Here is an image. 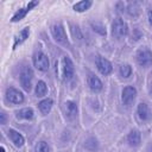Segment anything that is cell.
Segmentation results:
<instances>
[{
  "mask_svg": "<svg viewBox=\"0 0 152 152\" xmlns=\"http://www.w3.org/2000/svg\"><path fill=\"white\" fill-rule=\"evenodd\" d=\"M112 32H113V36L115 38H122V37H125L128 33V26H127V24L122 19L116 18L113 21Z\"/></svg>",
  "mask_w": 152,
  "mask_h": 152,
  "instance_id": "cell-1",
  "label": "cell"
},
{
  "mask_svg": "<svg viewBox=\"0 0 152 152\" xmlns=\"http://www.w3.org/2000/svg\"><path fill=\"white\" fill-rule=\"evenodd\" d=\"M137 61L141 66H150L152 64V51L146 48L140 49L137 52Z\"/></svg>",
  "mask_w": 152,
  "mask_h": 152,
  "instance_id": "cell-2",
  "label": "cell"
},
{
  "mask_svg": "<svg viewBox=\"0 0 152 152\" xmlns=\"http://www.w3.org/2000/svg\"><path fill=\"white\" fill-rule=\"evenodd\" d=\"M33 64L40 71H46L49 69V59L45 53L38 51L33 56Z\"/></svg>",
  "mask_w": 152,
  "mask_h": 152,
  "instance_id": "cell-3",
  "label": "cell"
},
{
  "mask_svg": "<svg viewBox=\"0 0 152 152\" xmlns=\"http://www.w3.org/2000/svg\"><path fill=\"white\" fill-rule=\"evenodd\" d=\"M32 77H33L32 70L28 66H25L21 70V72H20V83H21L23 88L26 91H30L31 90V81H32Z\"/></svg>",
  "mask_w": 152,
  "mask_h": 152,
  "instance_id": "cell-4",
  "label": "cell"
},
{
  "mask_svg": "<svg viewBox=\"0 0 152 152\" xmlns=\"http://www.w3.org/2000/svg\"><path fill=\"white\" fill-rule=\"evenodd\" d=\"M135 95H137V89L134 87H131V86L125 87L122 90V94H121V100H122L124 104L129 106L134 101Z\"/></svg>",
  "mask_w": 152,
  "mask_h": 152,
  "instance_id": "cell-5",
  "label": "cell"
},
{
  "mask_svg": "<svg viewBox=\"0 0 152 152\" xmlns=\"http://www.w3.org/2000/svg\"><path fill=\"white\" fill-rule=\"evenodd\" d=\"M96 66H97V69H99V71L102 74V75H109L110 72H112V70H113V66H112V64H110V62L108 61V59H106V58H103V57H97V59H96Z\"/></svg>",
  "mask_w": 152,
  "mask_h": 152,
  "instance_id": "cell-6",
  "label": "cell"
},
{
  "mask_svg": "<svg viewBox=\"0 0 152 152\" xmlns=\"http://www.w3.org/2000/svg\"><path fill=\"white\" fill-rule=\"evenodd\" d=\"M6 99H7V101H10L11 103L18 104V103H21V102L24 101V95H23L19 90H17V89H14V88H8V89L6 90Z\"/></svg>",
  "mask_w": 152,
  "mask_h": 152,
  "instance_id": "cell-7",
  "label": "cell"
},
{
  "mask_svg": "<svg viewBox=\"0 0 152 152\" xmlns=\"http://www.w3.org/2000/svg\"><path fill=\"white\" fill-rule=\"evenodd\" d=\"M62 70H63V78L64 80H70L74 75V64L69 57H64L62 61Z\"/></svg>",
  "mask_w": 152,
  "mask_h": 152,
  "instance_id": "cell-8",
  "label": "cell"
},
{
  "mask_svg": "<svg viewBox=\"0 0 152 152\" xmlns=\"http://www.w3.org/2000/svg\"><path fill=\"white\" fill-rule=\"evenodd\" d=\"M51 33L53 36V38L59 42V43H65L66 42V34H65V31L63 28V26L61 24H56L51 27Z\"/></svg>",
  "mask_w": 152,
  "mask_h": 152,
  "instance_id": "cell-9",
  "label": "cell"
},
{
  "mask_svg": "<svg viewBox=\"0 0 152 152\" xmlns=\"http://www.w3.org/2000/svg\"><path fill=\"white\" fill-rule=\"evenodd\" d=\"M38 5V1H32V2H30L25 8H20L19 11H17L15 12V14L12 17V21H18V20H21L26 14H27V12H30L34 6H37Z\"/></svg>",
  "mask_w": 152,
  "mask_h": 152,
  "instance_id": "cell-10",
  "label": "cell"
},
{
  "mask_svg": "<svg viewBox=\"0 0 152 152\" xmlns=\"http://www.w3.org/2000/svg\"><path fill=\"white\" fill-rule=\"evenodd\" d=\"M137 114H138V118L141 120V121H147L150 120L151 118V112L147 107L146 103H140L137 108Z\"/></svg>",
  "mask_w": 152,
  "mask_h": 152,
  "instance_id": "cell-11",
  "label": "cell"
},
{
  "mask_svg": "<svg viewBox=\"0 0 152 152\" xmlns=\"http://www.w3.org/2000/svg\"><path fill=\"white\" fill-rule=\"evenodd\" d=\"M8 137H10V139L12 140V142H13L17 147H21V146L24 145V142H25L24 137H23L19 132H17V131H14V129H8Z\"/></svg>",
  "mask_w": 152,
  "mask_h": 152,
  "instance_id": "cell-12",
  "label": "cell"
},
{
  "mask_svg": "<svg viewBox=\"0 0 152 152\" xmlns=\"http://www.w3.org/2000/svg\"><path fill=\"white\" fill-rule=\"evenodd\" d=\"M64 110H65V115L69 119H74L77 114V106L74 101H66L64 103Z\"/></svg>",
  "mask_w": 152,
  "mask_h": 152,
  "instance_id": "cell-13",
  "label": "cell"
},
{
  "mask_svg": "<svg viewBox=\"0 0 152 152\" xmlns=\"http://www.w3.org/2000/svg\"><path fill=\"white\" fill-rule=\"evenodd\" d=\"M88 84H89L90 89L93 91H95V93L96 91H100L102 89V82L95 75H89V77H88Z\"/></svg>",
  "mask_w": 152,
  "mask_h": 152,
  "instance_id": "cell-14",
  "label": "cell"
},
{
  "mask_svg": "<svg viewBox=\"0 0 152 152\" xmlns=\"http://www.w3.org/2000/svg\"><path fill=\"white\" fill-rule=\"evenodd\" d=\"M127 141L131 146L135 147V146H139L140 145V133L137 131V129H133L129 132L128 137H127Z\"/></svg>",
  "mask_w": 152,
  "mask_h": 152,
  "instance_id": "cell-15",
  "label": "cell"
},
{
  "mask_svg": "<svg viewBox=\"0 0 152 152\" xmlns=\"http://www.w3.org/2000/svg\"><path fill=\"white\" fill-rule=\"evenodd\" d=\"M28 34H30V28L28 27H25L24 30H21L19 32V34L15 37L14 39V44H13V49H15L19 44H21L23 42L26 40V38H28Z\"/></svg>",
  "mask_w": 152,
  "mask_h": 152,
  "instance_id": "cell-16",
  "label": "cell"
},
{
  "mask_svg": "<svg viewBox=\"0 0 152 152\" xmlns=\"http://www.w3.org/2000/svg\"><path fill=\"white\" fill-rule=\"evenodd\" d=\"M53 104V101L51 99H45V100H42L39 103H38V108L39 110L43 113V114H48L50 110H51V107Z\"/></svg>",
  "mask_w": 152,
  "mask_h": 152,
  "instance_id": "cell-17",
  "label": "cell"
},
{
  "mask_svg": "<svg viewBox=\"0 0 152 152\" xmlns=\"http://www.w3.org/2000/svg\"><path fill=\"white\" fill-rule=\"evenodd\" d=\"M84 147H86L88 151L94 152V151H97V150H99V142H97V140H96L95 138L90 137V138H88V139L86 140Z\"/></svg>",
  "mask_w": 152,
  "mask_h": 152,
  "instance_id": "cell-18",
  "label": "cell"
},
{
  "mask_svg": "<svg viewBox=\"0 0 152 152\" xmlns=\"http://www.w3.org/2000/svg\"><path fill=\"white\" fill-rule=\"evenodd\" d=\"M17 118L18 119H26L31 120L33 118V110L31 108H23L19 112H17Z\"/></svg>",
  "mask_w": 152,
  "mask_h": 152,
  "instance_id": "cell-19",
  "label": "cell"
},
{
  "mask_svg": "<svg viewBox=\"0 0 152 152\" xmlns=\"http://www.w3.org/2000/svg\"><path fill=\"white\" fill-rule=\"evenodd\" d=\"M90 6H91V1H89V0H83V1H80V2L75 4V5H74V10L77 11V12H84V11H87Z\"/></svg>",
  "mask_w": 152,
  "mask_h": 152,
  "instance_id": "cell-20",
  "label": "cell"
},
{
  "mask_svg": "<svg viewBox=\"0 0 152 152\" xmlns=\"http://www.w3.org/2000/svg\"><path fill=\"white\" fill-rule=\"evenodd\" d=\"M140 12V7L138 2H129L127 6V13L132 17H137Z\"/></svg>",
  "mask_w": 152,
  "mask_h": 152,
  "instance_id": "cell-21",
  "label": "cell"
},
{
  "mask_svg": "<svg viewBox=\"0 0 152 152\" xmlns=\"http://www.w3.org/2000/svg\"><path fill=\"white\" fill-rule=\"evenodd\" d=\"M48 91V87L44 81H39L36 86V95L37 96H44Z\"/></svg>",
  "mask_w": 152,
  "mask_h": 152,
  "instance_id": "cell-22",
  "label": "cell"
},
{
  "mask_svg": "<svg viewBox=\"0 0 152 152\" xmlns=\"http://www.w3.org/2000/svg\"><path fill=\"white\" fill-rule=\"evenodd\" d=\"M131 74H132V68H131V65H128V64H125V65H121L120 66V75L122 76V77H128V76H131Z\"/></svg>",
  "mask_w": 152,
  "mask_h": 152,
  "instance_id": "cell-23",
  "label": "cell"
},
{
  "mask_svg": "<svg viewBox=\"0 0 152 152\" xmlns=\"http://www.w3.org/2000/svg\"><path fill=\"white\" fill-rule=\"evenodd\" d=\"M49 151H50L49 145L45 141H39L36 146V152H49Z\"/></svg>",
  "mask_w": 152,
  "mask_h": 152,
  "instance_id": "cell-24",
  "label": "cell"
},
{
  "mask_svg": "<svg viewBox=\"0 0 152 152\" xmlns=\"http://www.w3.org/2000/svg\"><path fill=\"white\" fill-rule=\"evenodd\" d=\"M91 26H93L94 31L99 32L100 34H106V28H104L103 25H101V24H99V23H91Z\"/></svg>",
  "mask_w": 152,
  "mask_h": 152,
  "instance_id": "cell-25",
  "label": "cell"
},
{
  "mask_svg": "<svg viewBox=\"0 0 152 152\" xmlns=\"http://www.w3.org/2000/svg\"><path fill=\"white\" fill-rule=\"evenodd\" d=\"M0 116H1L0 124H1V125H5V124H6V114H5L4 112H1V113H0Z\"/></svg>",
  "mask_w": 152,
  "mask_h": 152,
  "instance_id": "cell-26",
  "label": "cell"
},
{
  "mask_svg": "<svg viewBox=\"0 0 152 152\" xmlns=\"http://www.w3.org/2000/svg\"><path fill=\"white\" fill-rule=\"evenodd\" d=\"M147 15H148V21H150V24L152 25V11H148Z\"/></svg>",
  "mask_w": 152,
  "mask_h": 152,
  "instance_id": "cell-27",
  "label": "cell"
},
{
  "mask_svg": "<svg viewBox=\"0 0 152 152\" xmlns=\"http://www.w3.org/2000/svg\"><path fill=\"white\" fill-rule=\"evenodd\" d=\"M150 93L152 94V84H151V87H150Z\"/></svg>",
  "mask_w": 152,
  "mask_h": 152,
  "instance_id": "cell-28",
  "label": "cell"
}]
</instances>
